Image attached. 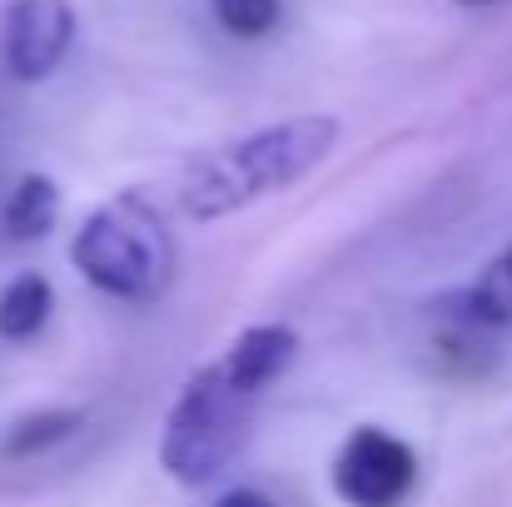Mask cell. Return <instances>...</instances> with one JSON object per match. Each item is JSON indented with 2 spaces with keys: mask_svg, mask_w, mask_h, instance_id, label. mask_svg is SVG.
<instances>
[{
  "mask_svg": "<svg viewBox=\"0 0 512 507\" xmlns=\"http://www.w3.org/2000/svg\"><path fill=\"white\" fill-rule=\"evenodd\" d=\"M339 140L334 115H299L269 130H254L219 155H204L179 184V209L194 224H214L224 214H239L244 204L304 179Z\"/></svg>",
  "mask_w": 512,
  "mask_h": 507,
  "instance_id": "cell-1",
  "label": "cell"
},
{
  "mask_svg": "<svg viewBox=\"0 0 512 507\" xmlns=\"http://www.w3.org/2000/svg\"><path fill=\"white\" fill-rule=\"evenodd\" d=\"M70 264L110 299L155 304L174 279V244L160 209L140 194H115L70 239Z\"/></svg>",
  "mask_w": 512,
  "mask_h": 507,
  "instance_id": "cell-2",
  "label": "cell"
},
{
  "mask_svg": "<svg viewBox=\"0 0 512 507\" xmlns=\"http://www.w3.org/2000/svg\"><path fill=\"white\" fill-rule=\"evenodd\" d=\"M259 393L239 388L219 358L204 363L170 403L165 433H160V468L184 488H209L249 443Z\"/></svg>",
  "mask_w": 512,
  "mask_h": 507,
  "instance_id": "cell-3",
  "label": "cell"
},
{
  "mask_svg": "<svg viewBox=\"0 0 512 507\" xmlns=\"http://www.w3.org/2000/svg\"><path fill=\"white\" fill-rule=\"evenodd\" d=\"M418 488V458L383 428H358L334 458V493L348 507H398Z\"/></svg>",
  "mask_w": 512,
  "mask_h": 507,
  "instance_id": "cell-4",
  "label": "cell"
},
{
  "mask_svg": "<svg viewBox=\"0 0 512 507\" xmlns=\"http://www.w3.org/2000/svg\"><path fill=\"white\" fill-rule=\"evenodd\" d=\"M75 45L70 0H10L0 10V60L15 80L40 85L60 70Z\"/></svg>",
  "mask_w": 512,
  "mask_h": 507,
  "instance_id": "cell-5",
  "label": "cell"
},
{
  "mask_svg": "<svg viewBox=\"0 0 512 507\" xmlns=\"http://www.w3.org/2000/svg\"><path fill=\"white\" fill-rule=\"evenodd\" d=\"M294 358H299V334H294L289 324H254V329H244V334L224 348L219 368H224L239 388H249V393L264 398V393L289 373Z\"/></svg>",
  "mask_w": 512,
  "mask_h": 507,
  "instance_id": "cell-6",
  "label": "cell"
},
{
  "mask_svg": "<svg viewBox=\"0 0 512 507\" xmlns=\"http://www.w3.org/2000/svg\"><path fill=\"white\" fill-rule=\"evenodd\" d=\"M458 319L468 329H512V249H503L463 294Z\"/></svg>",
  "mask_w": 512,
  "mask_h": 507,
  "instance_id": "cell-7",
  "label": "cell"
},
{
  "mask_svg": "<svg viewBox=\"0 0 512 507\" xmlns=\"http://www.w3.org/2000/svg\"><path fill=\"white\" fill-rule=\"evenodd\" d=\"M80 423H85V408H40V413H25L20 423L5 428V438H0V458H5V463L40 458L45 448L65 443Z\"/></svg>",
  "mask_w": 512,
  "mask_h": 507,
  "instance_id": "cell-8",
  "label": "cell"
},
{
  "mask_svg": "<svg viewBox=\"0 0 512 507\" xmlns=\"http://www.w3.org/2000/svg\"><path fill=\"white\" fill-rule=\"evenodd\" d=\"M55 214H60V189H55L50 174H25L5 199L10 239H45L55 229Z\"/></svg>",
  "mask_w": 512,
  "mask_h": 507,
  "instance_id": "cell-9",
  "label": "cell"
},
{
  "mask_svg": "<svg viewBox=\"0 0 512 507\" xmlns=\"http://www.w3.org/2000/svg\"><path fill=\"white\" fill-rule=\"evenodd\" d=\"M50 284L40 279V274H20V279H10L5 289H0V338H10V343H25V338H35L45 329V319H50Z\"/></svg>",
  "mask_w": 512,
  "mask_h": 507,
  "instance_id": "cell-10",
  "label": "cell"
},
{
  "mask_svg": "<svg viewBox=\"0 0 512 507\" xmlns=\"http://www.w3.org/2000/svg\"><path fill=\"white\" fill-rule=\"evenodd\" d=\"M209 10L239 40H259L279 25V0H209Z\"/></svg>",
  "mask_w": 512,
  "mask_h": 507,
  "instance_id": "cell-11",
  "label": "cell"
},
{
  "mask_svg": "<svg viewBox=\"0 0 512 507\" xmlns=\"http://www.w3.org/2000/svg\"><path fill=\"white\" fill-rule=\"evenodd\" d=\"M214 507H274V503H269L264 493H254V488H229Z\"/></svg>",
  "mask_w": 512,
  "mask_h": 507,
  "instance_id": "cell-12",
  "label": "cell"
},
{
  "mask_svg": "<svg viewBox=\"0 0 512 507\" xmlns=\"http://www.w3.org/2000/svg\"><path fill=\"white\" fill-rule=\"evenodd\" d=\"M458 5H498V0H458Z\"/></svg>",
  "mask_w": 512,
  "mask_h": 507,
  "instance_id": "cell-13",
  "label": "cell"
}]
</instances>
